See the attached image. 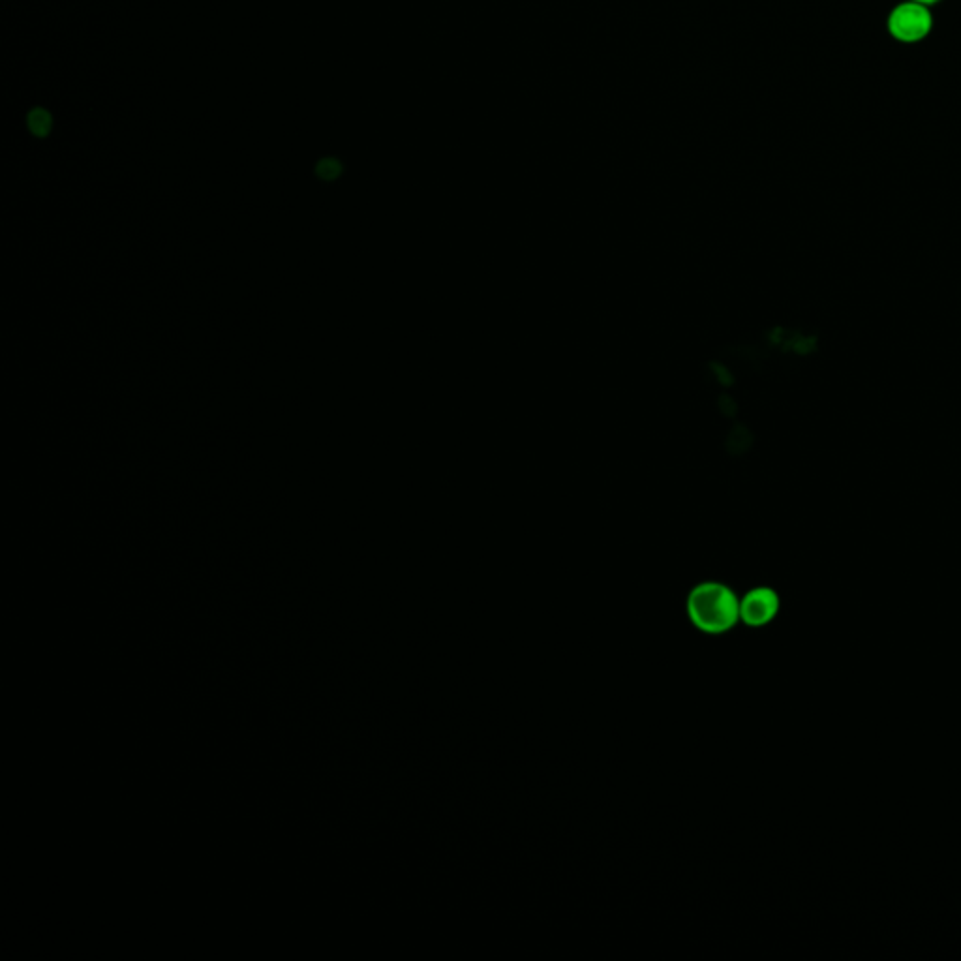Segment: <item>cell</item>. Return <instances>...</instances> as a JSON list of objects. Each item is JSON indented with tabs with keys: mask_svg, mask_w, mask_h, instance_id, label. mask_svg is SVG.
Returning a JSON list of instances; mask_svg holds the SVG:
<instances>
[{
	"mask_svg": "<svg viewBox=\"0 0 961 961\" xmlns=\"http://www.w3.org/2000/svg\"><path fill=\"white\" fill-rule=\"evenodd\" d=\"M890 31L903 42H916L924 38L931 27L930 12L916 4H903L890 17Z\"/></svg>",
	"mask_w": 961,
	"mask_h": 961,
	"instance_id": "obj_2",
	"label": "cell"
},
{
	"mask_svg": "<svg viewBox=\"0 0 961 961\" xmlns=\"http://www.w3.org/2000/svg\"><path fill=\"white\" fill-rule=\"evenodd\" d=\"M687 614L704 633L729 631L740 618V603L733 590L719 582H702L687 597Z\"/></svg>",
	"mask_w": 961,
	"mask_h": 961,
	"instance_id": "obj_1",
	"label": "cell"
},
{
	"mask_svg": "<svg viewBox=\"0 0 961 961\" xmlns=\"http://www.w3.org/2000/svg\"><path fill=\"white\" fill-rule=\"evenodd\" d=\"M918 2H926V4H928V2H937V0H918Z\"/></svg>",
	"mask_w": 961,
	"mask_h": 961,
	"instance_id": "obj_6",
	"label": "cell"
},
{
	"mask_svg": "<svg viewBox=\"0 0 961 961\" xmlns=\"http://www.w3.org/2000/svg\"><path fill=\"white\" fill-rule=\"evenodd\" d=\"M779 597L770 588H755L740 603V618L751 627L766 626L776 618Z\"/></svg>",
	"mask_w": 961,
	"mask_h": 961,
	"instance_id": "obj_3",
	"label": "cell"
},
{
	"mask_svg": "<svg viewBox=\"0 0 961 961\" xmlns=\"http://www.w3.org/2000/svg\"><path fill=\"white\" fill-rule=\"evenodd\" d=\"M29 126L36 136H46L51 128V115L44 109H34L29 115Z\"/></svg>",
	"mask_w": 961,
	"mask_h": 961,
	"instance_id": "obj_4",
	"label": "cell"
},
{
	"mask_svg": "<svg viewBox=\"0 0 961 961\" xmlns=\"http://www.w3.org/2000/svg\"><path fill=\"white\" fill-rule=\"evenodd\" d=\"M340 171H342L340 162H336L333 158H325V160H321L320 164H318V173H320V177H323V179H335V177L340 175Z\"/></svg>",
	"mask_w": 961,
	"mask_h": 961,
	"instance_id": "obj_5",
	"label": "cell"
}]
</instances>
